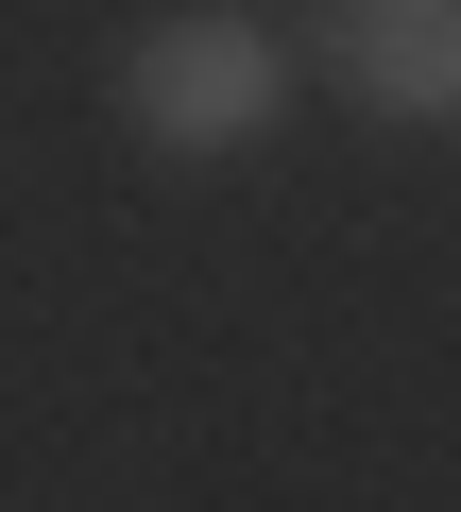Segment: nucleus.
Listing matches in <instances>:
<instances>
[{
  "instance_id": "nucleus-1",
  "label": "nucleus",
  "mask_w": 461,
  "mask_h": 512,
  "mask_svg": "<svg viewBox=\"0 0 461 512\" xmlns=\"http://www.w3.org/2000/svg\"><path fill=\"white\" fill-rule=\"evenodd\" d=\"M103 103H120V137H137V154H257V137L291 120V35H274V18H240V0H188V18L120 35Z\"/></svg>"
},
{
  "instance_id": "nucleus-2",
  "label": "nucleus",
  "mask_w": 461,
  "mask_h": 512,
  "mask_svg": "<svg viewBox=\"0 0 461 512\" xmlns=\"http://www.w3.org/2000/svg\"><path fill=\"white\" fill-rule=\"evenodd\" d=\"M308 52H325V86H342L359 120H393V137H444V120H461V0H325Z\"/></svg>"
}]
</instances>
